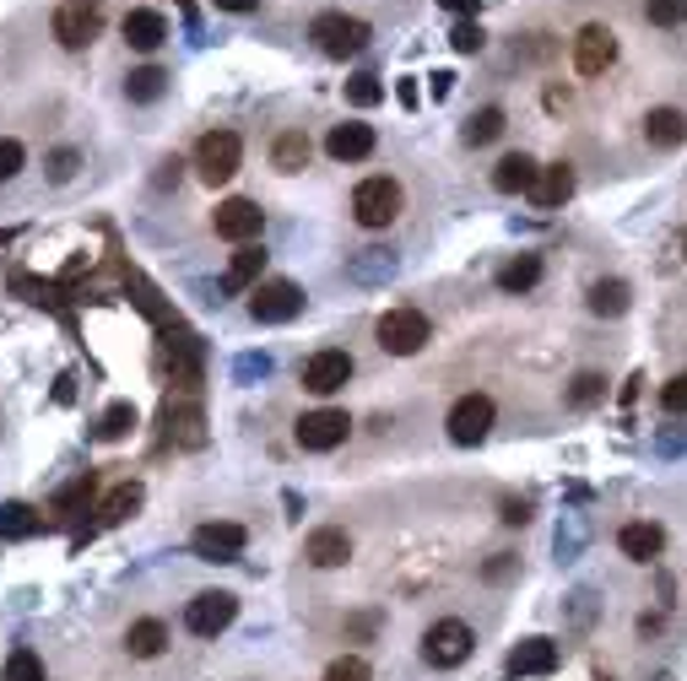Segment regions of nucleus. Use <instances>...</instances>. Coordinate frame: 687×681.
Listing matches in <instances>:
<instances>
[{
	"label": "nucleus",
	"instance_id": "obj_28",
	"mask_svg": "<svg viewBox=\"0 0 687 681\" xmlns=\"http://www.w3.org/2000/svg\"><path fill=\"white\" fill-rule=\"evenodd\" d=\"M44 531V520L27 509V503H0V536L5 542H27V536H38Z\"/></svg>",
	"mask_w": 687,
	"mask_h": 681
},
{
	"label": "nucleus",
	"instance_id": "obj_25",
	"mask_svg": "<svg viewBox=\"0 0 687 681\" xmlns=\"http://www.w3.org/2000/svg\"><path fill=\"white\" fill-rule=\"evenodd\" d=\"M309 151H314V146H309L303 131H281V136L272 141V168L276 173H303V168H309Z\"/></svg>",
	"mask_w": 687,
	"mask_h": 681
},
{
	"label": "nucleus",
	"instance_id": "obj_32",
	"mask_svg": "<svg viewBox=\"0 0 687 681\" xmlns=\"http://www.w3.org/2000/svg\"><path fill=\"white\" fill-rule=\"evenodd\" d=\"M141 498H146V492H141V482L114 487V492H109V503H104V525H120V520H131V514L141 509Z\"/></svg>",
	"mask_w": 687,
	"mask_h": 681
},
{
	"label": "nucleus",
	"instance_id": "obj_20",
	"mask_svg": "<svg viewBox=\"0 0 687 681\" xmlns=\"http://www.w3.org/2000/svg\"><path fill=\"white\" fill-rule=\"evenodd\" d=\"M162 38H168V22H162V11H131L125 16V44L141 49V54H152V49H162Z\"/></svg>",
	"mask_w": 687,
	"mask_h": 681
},
{
	"label": "nucleus",
	"instance_id": "obj_6",
	"mask_svg": "<svg viewBox=\"0 0 687 681\" xmlns=\"http://www.w3.org/2000/svg\"><path fill=\"white\" fill-rule=\"evenodd\" d=\"M233 617H239V600H233L228 589H206V595H195V600L184 606V628H190L195 639H217V633H228Z\"/></svg>",
	"mask_w": 687,
	"mask_h": 681
},
{
	"label": "nucleus",
	"instance_id": "obj_10",
	"mask_svg": "<svg viewBox=\"0 0 687 681\" xmlns=\"http://www.w3.org/2000/svg\"><path fill=\"white\" fill-rule=\"evenodd\" d=\"M347 379H352V352H341V346H325V352H314L303 363V390L309 396H336V390H347Z\"/></svg>",
	"mask_w": 687,
	"mask_h": 681
},
{
	"label": "nucleus",
	"instance_id": "obj_36",
	"mask_svg": "<svg viewBox=\"0 0 687 681\" xmlns=\"http://www.w3.org/2000/svg\"><path fill=\"white\" fill-rule=\"evenodd\" d=\"M601 396H606V379H601V374H579V379L568 385V406H579V411L595 406Z\"/></svg>",
	"mask_w": 687,
	"mask_h": 681
},
{
	"label": "nucleus",
	"instance_id": "obj_42",
	"mask_svg": "<svg viewBox=\"0 0 687 681\" xmlns=\"http://www.w3.org/2000/svg\"><path fill=\"white\" fill-rule=\"evenodd\" d=\"M22 157H27V151H22V141L0 136V184H5V179H16V173H22Z\"/></svg>",
	"mask_w": 687,
	"mask_h": 681
},
{
	"label": "nucleus",
	"instance_id": "obj_16",
	"mask_svg": "<svg viewBox=\"0 0 687 681\" xmlns=\"http://www.w3.org/2000/svg\"><path fill=\"white\" fill-rule=\"evenodd\" d=\"M303 557H309L314 568H341V562L352 557V536H347L341 525H320V531L303 542Z\"/></svg>",
	"mask_w": 687,
	"mask_h": 681
},
{
	"label": "nucleus",
	"instance_id": "obj_23",
	"mask_svg": "<svg viewBox=\"0 0 687 681\" xmlns=\"http://www.w3.org/2000/svg\"><path fill=\"white\" fill-rule=\"evenodd\" d=\"M325 151H330L336 162H358V157H369V151H374V131H369V125H358V120H352V125H336V131L325 136Z\"/></svg>",
	"mask_w": 687,
	"mask_h": 681
},
{
	"label": "nucleus",
	"instance_id": "obj_19",
	"mask_svg": "<svg viewBox=\"0 0 687 681\" xmlns=\"http://www.w3.org/2000/svg\"><path fill=\"white\" fill-rule=\"evenodd\" d=\"M162 422H168V438H173V443H184V449H201V443H206V416H201V406L168 401Z\"/></svg>",
	"mask_w": 687,
	"mask_h": 681
},
{
	"label": "nucleus",
	"instance_id": "obj_33",
	"mask_svg": "<svg viewBox=\"0 0 687 681\" xmlns=\"http://www.w3.org/2000/svg\"><path fill=\"white\" fill-rule=\"evenodd\" d=\"M131 427H136V406H131V401H114V406L104 411V422H98V438H104V443H120Z\"/></svg>",
	"mask_w": 687,
	"mask_h": 681
},
{
	"label": "nucleus",
	"instance_id": "obj_39",
	"mask_svg": "<svg viewBox=\"0 0 687 681\" xmlns=\"http://www.w3.org/2000/svg\"><path fill=\"white\" fill-rule=\"evenodd\" d=\"M266 374H272V357H266V352H244V357L233 363V379H239V385H255V379H266Z\"/></svg>",
	"mask_w": 687,
	"mask_h": 681
},
{
	"label": "nucleus",
	"instance_id": "obj_7",
	"mask_svg": "<svg viewBox=\"0 0 687 681\" xmlns=\"http://www.w3.org/2000/svg\"><path fill=\"white\" fill-rule=\"evenodd\" d=\"M104 33V0H65L55 11V38L65 49H87Z\"/></svg>",
	"mask_w": 687,
	"mask_h": 681
},
{
	"label": "nucleus",
	"instance_id": "obj_31",
	"mask_svg": "<svg viewBox=\"0 0 687 681\" xmlns=\"http://www.w3.org/2000/svg\"><path fill=\"white\" fill-rule=\"evenodd\" d=\"M466 146H487V141H498L504 136V109H477L471 120H466Z\"/></svg>",
	"mask_w": 687,
	"mask_h": 681
},
{
	"label": "nucleus",
	"instance_id": "obj_5",
	"mask_svg": "<svg viewBox=\"0 0 687 681\" xmlns=\"http://www.w3.org/2000/svg\"><path fill=\"white\" fill-rule=\"evenodd\" d=\"M427 336H433V325H427L422 308H390V314L379 319V346H385L390 357H412V352H422Z\"/></svg>",
	"mask_w": 687,
	"mask_h": 681
},
{
	"label": "nucleus",
	"instance_id": "obj_3",
	"mask_svg": "<svg viewBox=\"0 0 687 681\" xmlns=\"http://www.w3.org/2000/svg\"><path fill=\"white\" fill-rule=\"evenodd\" d=\"M401 184L390 179V173H374V179H363L358 190H352V217L363 222V228H390L396 217H401Z\"/></svg>",
	"mask_w": 687,
	"mask_h": 681
},
{
	"label": "nucleus",
	"instance_id": "obj_47",
	"mask_svg": "<svg viewBox=\"0 0 687 681\" xmlns=\"http://www.w3.org/2000/svg\"><path fill=\"white\" fill-rule=\"evenodd\" d=\"M504 520H509V525H526V520H531V503H515V498H509V503H504Z\"/></svg>",
	"mask_w": 687,
	"mask_h": 681
},
{
	"label": "nucleus",
	"instance_id": "obj_45",
	"mask_svg": "<svg viewBox=\"0 0 687 681\" xmlns=\"http://www.w3.org/2000/svg\"><path fill=\"white\" fill-rule=\"evenodd\" d=\"M87 498H93V476H82L76 487H65V492H60V514H71V509H82Z\"/></svg>",
	"mask_w": 687,
	"mask_h": 681
},
{
	"label": "nucleus",
	"instance_id": "obj_49",
	"mask_svg": "<svg viewBox=\"0 0 687 681\" xmlns=\"http://www.w3.org/2000/svg\"><path fill=\"white\" fill-rule=\"evenodd\" d=\"M677 449H687V433H666L661 438V454H677Z\"/></svg>",
	"mask_w": 687,
	"mask_h": 681
},
{
	"label": "nucleus",
	"instance_id": "obj_12",
	"mask_svg": "<svg viewBox=\"0 0 687 681\" xmlns=\"http://www.w3.org/2000/svg\"><path fill=\"white\" fill-rule=\"evenodd\" d=\"M444 427H449V438H455V443H466V449H471V443H482V438L493 433V401H487V396H477V390H471V396H460V401L449 406V422H444Z\"/></svg>",
	"mask_w": 687,
	"mask_h": 681
},
{
	"label": "nucleus",
	"instance_id": "obj_43",
	"mask_svg": "<svg viewBox=\"0 0 687 681\" xmlns=\"http://www.w3.org/2000/svg\"><path fill=\"white\" fill-rule=\"evenodd\" d=\"M76 162H82V157H76V146H60V151L49 157V179H55V184H65V179L76 173Z\"/></svg>",
	"mask_w": 687,
	"mask_h": 681
},
{
	"label": "nucleus",
	"instance_id": "obj_38",
	"mask_svg": "<svg viewBox=\"0 0 687 681\" xmlns=\"http://www.w3.org/2000/svg\"><path fill=\"white\" fill-rule=\"evenodd\" d=\"M644 11H650L655 27H683L687 22V0H650Z\"/></svg>",
	"mask_w": 687,
	"mask_h": 681
},
{
	"label": "nucleus",
	"instance_id": "obj_18",
	"mask_svg": "<svg viewBox=\"0 0 687 681\" xmlns=\"http://www.w3.org/2000/svg\"><path fill=\"white\" fill-rule=\"evenodd\" d=\"M537 173H542V168H537L526 151H509V157L493 168V190H498V195H531Z\"/></svg>",
	"mask_w": 687,
	"mask_h": 681
},
{
	"label": "nucleus",
	"instance_id": "obj_13",
	"mask_svg": "<svg viewBox=\"0 0 687 681\" xmlns=\"http://www.w3.org/2000/svg\"><path fill=\"white\" fill-rule=\"evenodd\" d=\"M612 60H617L612 27H606V22H584L579 38H574V71H579V76H601Z\"/></svg>",
	"mask_w": 687,
	"mask_h": 681
},
{
	"label": "nucleus",
	"instance_id": "obj_8",
	"mask_svg": "<svg viewBox=\"0 0 687 681\" xmlns=\"http://www.w3.org/2000/svg\"><path fill=\"white\" fill-rule=\"evenodd\" d=\"M250 314H255L261 325H287V319H298V314H303V287H298V281H261V287L250 292Z\"/></svg>",
	"mask_w": 687,
	"mask_h": 681
},
{
	"label": "nucleus",
	"instance_id": "obj_27",
	"mask_svg": "<svg viewBox=\"0 0 687 681\" xmlns=\"http://www.w3.org/2000/svg\"><path fill=\"white\" fill-rule=\"evenodd\" d=\"M628 297H634L628 281H617V276H612V281H595V287H590V314L617 319V314H628Z\"/></svg>",
	"mask_w": 687,
	"mask_h": 681
},
{
	"label": "nucleus",
	"instance_id": "obj_15",
	"mask_svg": "<svg viewBox=\"0 0 687 681\" xmlns=\"http://www.w3.org/2000/svg\"><path fill=\"white\" fill-rule=\"evenodd\" d=\"M557 671V644L552 639H526L509 649V677H552Z\"/></svg>",
	"mask_w": 687,
	"mask_h": 681
},
{
	"label": "nucleus",
	"instance_id": "obj_37",
	"mask_svg": "<svg viewBox=\"0 0 687 681\" xmlns=\"http://www.w3.org/2000/svg\"><path fill=\"white\" fill-rule=\"evenodd\" d=\"M325 681H374V671H369L363 655H341V660L325 666Z\"/></svg>",
	"mask_w": 687,
	"mask_h": 681
},
{
	"label": "nucleus",
	"instance_id": "obj_52",
	"mask_svg": "<svg viewBox=\"0 0 687 681\" xmlns=\"http://www.w3.org/2000/svg\"><path fill=\"white\" fill-rule=\"evenodd\" d=\"M655 681H672V677H655Z\"/></svg>",
	"mask_w": 687,
	"mask_h": 681
},
{
	"label": "nucleus",
	"instance_id": "obj_51",
	"mask_svg": "<svg viewBox=\"0 0 687 681\" xmlns=\"http://www.w3.org/2000/svg\"><path fill=\"white\" fill-rule=\"evenodd\" d=\"M438 5H449V11H460V16H471V11H477V0H438Z\"/></svg>",
	"mask_w": 687,
	"mask_h": 681
},
{
	"label": "nucleus",
	"instance_id": "obj_40",
	"mask_svg": "<svg viewBox=\"0 0 687 681\" xmlns=\"http://www.w3.org/2000/svg\"><path fill=\"white\" fill-rule=\"evenodd\" d=\"M390 271H396V260H390L385 250H363V260L352 266V276H358V281H374V276H390Z\"/></svg>",
	"mask_w": 687,
	"mask_h": 681
},
{
	"label": "nucleus",
	"instance_id": "obj_30",
	"mask_svg": "<svg viewBox=\"0 0 687 681\" xmlns=\"http://www.w3.org/2000/svg\"><path fill=\"white\" fill-rule=\"evenodd\" d=\"M537 281H542V260H537V255H520V260H509V266L498 271V287H504V292H531Z\"/></svg>",
	"mask_w": 687,
	"mask_h": 681
},
{
	"label": "nucleus",
	"instance_id": "obj_14",
	"mask_svg": "<svg viewBox=\"0 0 687 681\" xmlns=\"http://www.w3.org/2000/svg\"><path fill=\"white\" fill-rule=\"evenodd\" d=\"M244 525H233V520H212V525H201L195 536H190V551L201 557V562H233V557H244Z\"/></svg>",
	"mask_w": 687,
	"mask_h": 681
},
{
	"label": "nucleus",
	"instance_id": "obj_2",
	"mask_svg": "<svg viewBox=\"0 0 687 681\" xmlns=\"http://www.w3.org/2000/svg\"><path fill=\"white\" fill-rule=\"evenodd\" d=\"M309 38L330 54V60H347V54H363L369 49V38H374V27L363 22V16H341V11H325V16H314V27H309Z\"/></svg>",
	"mask_w": 687,
	"mask_h": 681
},
{
	"label": "nucleus",
	"instance_id": "obj_11",
	"mask_svg": "<svg viewBox=\"0 0 687 681\" xmlns=\"http://www.w3.org/2000/svg\"><path fill=\"white\" fill-rule=\"evenodd\" d=\"M347 433H352V422H347V411H336V406H320V411H309V416H298V443L309 454H325V449L347 443Z\"/></svg>",
	"mask_w": 687,
	"mask_h": 681
},
{
	"label": "nucleus",
	"instance_id": "obj_4",
	"mask_svg": "<svg viewBox=\"0 0 687 681\" xmlns=\"http://www.w3.org/2000/svg\"><path fill=\"white\" fill-rule=\"evenodd\" d=\"M239 157H244V141L233 136V131H206L201 146H195V173L206 184H228L239 173Z\"/></svg>",
	"mask_w": 687,
	"mask_h": 681
},
{
	"label": "nucleus",
	"instance_id": "obj_26",
	"mask_svg": "<svg viewBox=\"0 0 687 681\" xmlns=\"http://www.w3.org/2000/svg\"><path fill=\"white\" fill-rule=\"evenodd\" d=\"M162 644H168V628H162L157 617H141V622H131V633H125V649H131L136 660H157Z\"/></svg>",
	"mask_w": 687,
	"mask_h": 681
},
{
	"label": "nucleus",
	"instance_id": "obj_21",
	"mask_svg": "<svg viewBox=\"0 0 687 681\" xmlns=\"http://www.w3.org/2000/svg\"><path fill=\"white\" fill-rule=\"evenodd\" d=\"M644 141L650 146H661V151H677L687 141V114L683 109H650V120H644Z\"/></svg>",
	"mask_w": 687,
	"mask_h": 681
},
{
	"label": "nucleus",
	"instance_id": "obj_46",
	"mask_svg": "<svg viewBox=\"0 0 687 681\" xmlns=\"http://www.w3.org/2000/svg\"><path fill=\"white\" fill-rule=\"evenodd\" d=\"M579 542H584V531H579V525H568V531L557 525V557H568V551H579Z\"/></svg>",
	"mask_w": 687,
	"mask_h": 681
},
{
	"label": "nucleus",
	"instance_id": "obj_41",
	"mask_svg": "<svg viewBox=\"0 0 687 681\" xmlns=\"http://www.w3.org/2000/svg\"><path fill=\"white\" fill-rule=\"evenodd\" d=\"M449 44H455L460 54H477V49L487 44V33H482V27H477V22L466 16V22H455V33H449Z\"/></svg>",
	"mask_w": 687,
	"mask_h": 681
},
{
	"label": "nucleus",
	"instance_id": "obj_22",
	"mask_svg": "<svg viewBox=\"0 0 687 681\" xmlns=\"http://www.w3.org/2000/svg\"><path fill=\"white\" fill-rule=\"evenodd\" d=\"M568 195H574V168H568V162H552V168H542V173H537V184H531V200H537L542 211L563 206Z\"/></svg>",
	"mask_w": 687,
	"mask_h": 681
},
{
	"label": "nucleus",
	"instance_id": "obj_9",
	"mask_svg": "<svg viewBox=\"0 0 687 681\" xmlns=\"http://www.w3.org/2000/svg\"><path fill=\"white\" fill-rule=\"evenodd\" d=\"M212 228H217V239H228V244H255L261 228H266V211H261L255 200L233 195V200H222V206L212 211Z\"/></svg>",
	"mask_w": 687,
	"mask_h": 681
},
{
	"label": "nucleus",
	"instance_id": "obj_24",
	"mask_svg": "<svg viewBox=\"0 0 687 681\" xmlns=\"http://www.w3.org/2000/svg\"><path fill=\"white\" fill-rule=\"evenodd\" d=\"M261 271H266V250L261 244H244L233 255V266L222 276V292H244V287H261Z\"/></svg>",
	"mask_w": 687,
	"mask_h": 681
},
{
	"label": "nucleus",
	"instance_id": "obj_34",
	"mask_svg": "<svg viewBox=\"0 0 687 681\" xmlns=\"http://www.w3.org/2000/svg\"><path fill=\"white\" fill-rule=\"evenodd\" d=\"M0 681H49V671H44V660H38L33 649H11V660H5Z\"/></svg>",
	"mask_w": 687,
	"mask_h": 681
},
{
	"label": "nucleus",
	"instance_id": "obj_35",
	"mask_svg": "<svg viewBox=\"0 0 687 681\" xmlns=\"http://www.w3.org/2000/svg\"><path fill=\"white\" fill-rule=\"evenodd\" d=\"M385 98V87H379V76L374 71H358L352 82H347V104H358V109H374Z\"/></svg>",
	"mask_w": 687,
	"mask_h": 681
},
{
	"label": "nucleus",
	"instance_id": "obj_50",
	"mask_svg": "<svg viewBox=\"0 0 687 681\" xmlns=\"http://www.w3.org/2000/svg\"><path fill=\"white\" fill-rule=\"evenodd\" d=\"M212 5H217V11H255L261 0H212Z\"/></svg>",
	"mask_w": 687,
	"mask_h": 681
},
{
	"label": "nucleus",
	"instance_id": "obj_48",
	"mask_svg": "<svg viewBox=\"0 0 687 681\" xmlns=\"http://www.w3.org/2000/svg\"><path fill=\"white\" fill-rule=\"evenodd\" d=\"M449 87H455V76L449 71H433V98H449Z\"/></svg>",
	"mask_w": 687,
	"mask_h": 681
},
{
	"label": "nucleus",
	"instance_id": "obj_17",
	"mask_svg": "<svg viewBox=\"0 0 687 681\" xmlns=\"http://www.w3.org/2000/svg\"><path fill=\"white\" fill-rule=\"evenodd\" d=\"M617 546H623V557H628V562H655V557H661V546H666V531H661V525H650V520H634V525H623V531H617Z\"/></svg>",
	"mask_w": 687,
	"mask_h": 681
},
{
	"label": "nucleus",
	"instance_id": "obj_44",
	"mask_svg": "<svg viewBox=\"0 0 687 681\" xmlns=\"http://www.w3.org/2000/svg\"><path fill=\"white\" fill-rule=\"evenodd\" d=\"M661 406L672 411V416H687V374H677V379L661 390Z\"/></svg>",
	"mask_w": 687,
	"mask_h": 681
},
{
	"label": "nucleus",
	"instance_id": "obj_1",
	"mask_svg": "<svg viewBox=\"0 0 687 681\" xmlns=\"http://www.w3.org/2000/svg\"><path fill=\"white\" fill-rule=\"evenodd\" d=\"M471 649H477V633H471L460 617H444V622H433V628L422 633V660H427L433 671H455V666H466Z\"/></svg>",
	"mask_w": 687,
	"mask_h": 681
},
{
	"label": "nucleus",
	"instance_id": "obj_29",
	"mask_svg": "<svg viewBox=\"0 0 687 681\" xmlns=\"http://www.w3.org/2000/svg\"><path fill=\"white\" fill-rule=\"evenodd\" d=\"M162 87H168V71H157V65H141V71L125 76V98H131V104H157Z\"/></svg>",
	"mask_w": 687,
	"mask_h": 681
}]
</instances>
